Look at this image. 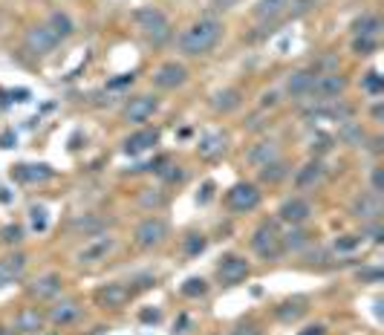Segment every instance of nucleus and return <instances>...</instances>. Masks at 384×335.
I'll return each mask as SVG.
<instances>
[{
  "label": "nucleus",
  "instance_id": "1",
  "mask_svg": "<svg viewBox=\"0 0 384 335\" xmlns=\"http://www.w3.org/2000/svg\"><path fill=\"white\" fill-rule=\"evenodd\" d=\"M220 38H223V23L217 18H199L180 35V53L191 58L208 55L220 44Z\"/></svg>",
  "mask_w": 384,
  "mask_h": 335
},
{
  "label": "nucleus",
  "instance_id": "2",
  "mask_svg": "<svg viewBox=\"0 0 384 335\" xmlns=\"http://www.w3.org/2000/svg\"><path fill=\"white\" fill-rule=\"evenodd\" d=\"M133 21H136V26L142 29V35L150 40L153 47H162V44H168L170 40V21L165 18V12H159V9H153V6H142V9H136L133 12Z\"/></svg>",
  "mask_w": 384,
  "mask_h": 335
},
{
  "label": "nucleus",
  "instance_id": "3",
  "mask_svg": "<svg viewBox=\"0 0 384 335\" xmlns=\"http://www.w3.org/2000/svg\"><path fill=\"white\" fill-rule=\"evenodd\" d=\"M251 248H254V255H258V258L275 260L280 251H283V248H280V229H278V223L263 220L258 229H254V234H251Z\"/></svg>",
  "mask_w": 384,
  "mask_h": 335
},
{
  "label": "nucleus",
  "instance_id": "4",
  "mask_svg": "<svg viewBox=\"0 0 384 335\" xmlns=\"http://www.w3.org/2000/svg\"><path fill=\"white\" fill-rule=\"evenodd\" d=\"M350 87V81L347 75H341V72H324L312 81V90H309V99L318 101V104H329L335 99L344 96V90Z\"/></svg>",
  "mask_w": 384,
  "mask_h": 335
},
{
  "label": "nucleus",
  "instance_id": "5",
  "mask_svg": "<svg viewBox=\"0 0 384 335\" xmlns=\"http://www.w3.org/2000/svg\"><path fill=\"white\" fill-rule=\"evenodd\" d=\"M260 188L254 185V182H237L226 191V205H229V212L234 214H248L254 212V208L260 205Z\"/></svg>",
  "mask_w": 384,
  "mask_h": 335
},
{
  "label": "nucleus",
  "instance_id": "6",
  "mask_svg": "<svg viewBox=\"0 0 384 335\" xmlns=\"http://www.w3.org/2000/svg\"><path fill=\"white\" fill-rule=\"evenodd\" d=\"M58 44H61V38H58L47 23H35V26H29L26 35H23V47H26V53L35 55V58L50 55Z\"/></svg>",
  "mask_w": 384,
  "mask_h": 335
},
{
  "label": "nucleus",
  "instance_id": "7",
  "mask_svg": "<svg viewBox=\"0 0 384 335\" xmlns=\"http://www.w3.org/2000/svg\"><path fill=\"white\" fill-rule=\"evenodd\" d=\"M113 251H116V237H110V234H96L93 240H87V243H84V246L75 251V263L93 266V263L107 260Z\"/></svg>",
  "mask_w": 384,
  "mask_h": 335
},
{
  "label": "nucleus",
  "instance_id": "8",
  "mask_svg": "<svg viewBox=\"0 0 384 335\" xmlns=\"http://www.w3.org/2000/svg\"><path fill=\"white\" fill-rule=\"evenodd\" d=\"M168 234H170V229H168V223H165L162 217H145V220L136 226L133 240H136L139 248H159V246L168 240Z\"/></svg>",
  "mask_w": 384,
  "mask_h": 335
},
{
  "label": "nucleus",
  "instance_id": "9",
  "mask_svg": "<svg viewBox=\"0 0 384 335\" xmlns=\"http://www.w3.org/2000/svg\"><path fill=\"white\" fill-rule=\"evenodd\" d=\"M251 275V263L243 255H226L217 263V280L223 286H237Z\"/></svg>",
  "mask_w": 384,
  "mask_h": 335
},
{
  "label": "nucleus",
  "instance_id": "10",
  "mask_svg": "<svg viewBox=\"0 0 384 335\" xmlns=\"http://www.w3.org/2000/svg\"><path fill=\"white\" fill-rule=\"evenodd\" d=\"M381 212H384V202H381V194L375 191H361L350 205V214L361 223H378Z\"/></svg>",
  "mask_w": 384,
  "mask_h": 335
},
{
  "label": "nucleus",
  "instance_id": "11",
  "mask_svg": "<svg viewBox=\"0 0 384 335\" xmlns=\"http://www.w3.org/2000/svg\"><path fill=\"white\" fill-rule=\"evenodd\" d=\"M131 298H133V289L124 286V283H104L93 295L96 307H102V309H121V307L131 304Z\"/></svg>",
  "mask_w": 384,
  "mask_h": 335
},
{
  "label": "nucleus",
  "instance_id": "12",
  "mask_svg": "<svg viewBox=\"0 0 384 335\" xmlns=\"http://www.w3.org/2000/svg\"><path fill=\"white\" fill-rule=\"evenodd\" d=\"M156 110H159V99L150 96V93H142V96H133L131 101L124 104L121 119H124V121H131V124H142V121H148Z\"/></svg>",
  "mask_w": 384,
  "mask_h": 335
},
{
  "label": "nucleus",
  "instance_id": "13",
  "mask_svg": "<svg viewBox=\"0 0 384 335\" xmlns=\"http://www.w3.org/2000/svg\"><path fill=\"white\" fill-rule=\"evenodd\" d=\"M309 217H312V205L304 197H289L278 208V220L286 226H304Z\"/></svg>",
  "mask_w": 384,
  "mask_h": 335
},
{
  "label": "nucleus",
  "instance_id": "14",
  "mask_svg": "<svg viewBox=\"0 0 384 335\" xmlns=\"http://www.w3.org/2000/svg\"><path fill=\"white\" fill-rule=\"evenodd\" d=\"M185 81H188V70L182 64H177V61H165L153 72V84L159 90H177V87H182Z\"/></svg>",
  "mask_w": 384,
  "mask_h": 335
},
{
  "label": "nucleus",
  "instance_id": "15",
  "mask_svg": "<svg viewBox=\"0 0 384 335\" xmlns=\"http://www.w3.org/2000/svg\"><path fill=\"white\" fill-rule=\"evenodd\" d=\"M61 289H64V280H61V275H38L29 286H26V292L35 298V301H53V298H58L61 295Z\"/></svg>",
  "mask_w": 384,
  "mask_h": 335
},
{
  "label": "nucleus",
  "instance_id": "16",
  "mask_svg": "<svg viewBox=\"0 0 384 335\" xmlns=\"http://www.w3.org/2000/svg\"><path fill=\"white\" fill-rule=\"evenodd\" d=\"M26 263H29V258L23 255V251H15V255L0 258V289H6L15 280H21V275L26 272Z\"/></svg>",
  "mask_w": 384,
  "mask_h": 335
},
{
  "label": "nucleus",
  "instance_id": "17",
  "mask_svg": "<svg viewBox=\"0 0 384 335\" xmlns=\"http://www.w3.org/2000/svg\"><path fill=\"white\" fill-rule=\"evenodd\" d=\"M307 312H309V301H307L304 295L286 298L283 304H278V307H275V318H278L280 324H297V321H301Z\"/></svg>",
  "mask_w": 384,
  "mask_h": 335
},
{
  "label": "nucleus",
  "instance_id": "18",
  "mask_svg": "<svg viewBox=\"0 0 384 335\" xmlns=\"http://www.w3.org/2000/svg\"><path fill=\"white\" fill-rule=\"evenodd\" d=\"M246 159H248V165H254V168H263V165L280 159V148H278L275 139H260V142H254V145L248 148Z\"/></svg>",
  "mask_w": 384,
  "mask_h": 335
},
{
  "label": "nucleus",
  "instance_id": "19",
  "mask_svg": "<svg viewBox=\"0 0 384 335\" xmlns=\"http://www.w3.org/2000/svg\"><path fill=\"white\" fill-rule=\"evenodd\" d=\"M81 304L78 301H58L55 307H50V312L44 315L50 324H55V326H70V324H75L78 318H81Z\"/></svg>",
  "mask_w": 384,
  "mask_h": 335
},
{
  "label": "nucleus",
  "instance_id": "20",
  "mask_svg": "<svg viewBox=\"0 0 384 335\" xmlns=\"http://www.w3.org/2000/svg\"><path fill=\"white\" fill-rule=\"evenodd\" d=\"M156 142H159V131H150V128H145V131H136V133H131V136H127V139L121 142V150H124L127 156H139V153L150 150Z\"/></svg>",
  "mask_w": 384,
  "mask_h": 335
},
{
  "label": "nucleus",
  "instance_id": "21",
  "mask_svg": "<svg viewBox=\"0 0 384 335\" xmlns=\"http://www.w3.org/2000/svg\"><path fill=\"white\" fill-rule=\"evenodd\" d=\"M312 81H315V72H312V70H295V72H289V78H286V93H289L292 99H309Z\"/></svg>",
  "mask_w": 384,
  "mask_h": 335
},
{
  "label": "nucleus",
  "instance_id": "22",
  "mask_svg": "<svg viewBox=\"0 0 384 335\" xmlns=\"http://www.w3.org/2000/svg\"><path fill=\"white\" fill-rule=\"evenodd\" d=\"M12 180L18 182H47L53 180V168L47 162H38V165H15L12 168Z\"/></svg>",
  "mask_w": 384,
  "mask_h": 335
},
{
  "label": "nucleus",
  "instance_id": "23",
  "mask_svg": "<svg viewBox=\"0 0 384 335\" xmlns=\"http://www.w3.org/2000/svg\"><path fill=\"white\" fill-rule=\"evenodd\" d=\"M324 174H327V168H324V162L315 156V159H309L301 171H297V177H295V185L297 188H315V185H321L324 182Z\"/></svg>",
  "mask_w": 384,
  "mask_h": 335
},
{
  "label": "nucleus",
  "instance_id": "24",
  "mask_svg": "<svg viewBox=\"0 0 384 335\" xmlns=\"http://www.w3.org/2000/svg\"><path fill=\"white\" fill-rule=\"evenodd\" d=\"M226 148H229V136L220 133V131H211V133H205V136L199 139L197 153H199L202 159H217V156L226 153Z\"/></svg>",
  "mask_w": 384,
  "mask_h": 335
},
{
  "label": "nucleus",
  "instance_id": "25",
  "mask_svg": "<svg viewBox=\"0 0 384 335\" xmlns=\"http://www.w3.org/2000/svg\"><path fill=\"white\" fill-rule=\"evenodd\" d=\"M240 104H243V93H240L237 87H226V90L214 93V99H211V110H214L217 116H229V113H234Z\"/></svg>",
  "mask_w": 384,
  "mask_h": 335
},
{
  "label": "nucleus",
  "instance_id": "26",
  "mask_svg": "<svg viewBox=\"0 0 384 335\" xmlns=\"http://www.w3.org/2000/svg\"><path fill=\"white\" fill-rule=\"evenodd\" d=\"M312 243V234L304 231L301 226H292L286 234H280V248L283 251H304Z\"/></svg>",
  "mask_w": 384,
  "mask_h": 335
},
{
  "label": "nucleus",
  "instance_id": "27",
  "mask_svg": "<svg viewBox=\"0 0 384 335\" xmlns=\"http://www.w3.org/2000/svg\"><path fill=\"white\" fill-rule=\"evenodd\" d=\"M44 315H40L38 309H23V312H18L15 315V329L18 332H23V335H29V332H38L40 326H44Z\"/></svg>",
  "mask_w": 384,
  "mask_h": 335
},
{
  "label": "nucleus",
  "instance_id": "28",
  "mask_svg": "<svg viewBox=\"0 0 384 335\" xmlns=\"http://www.w3.org/2000/svg\"><path fill=\"white\" fill-rule=\"evenodd\" d=\"M338 139L344 142V145H350V148H358V145H364V139H367V133H364V128L358 121H341V131H338Z\"/></svg>",
  "mask_w": 384,
  "mask_h": 335
},
{
  "label": "nucleus",
  "instance_id": "29",
  "mask_svg": "<svg viewBox=\"0 0 384 335\" xmlns=\"http://www.w3.org/2000/svg\"><path fill=\"white\" fill-rule=\"evenodd\" d=\"M258 171H260V182L278 185V182H283V180L289 177V165H286L283 159H275V162H269V165L258 168Z\"/></svg>",
  "mask_w": 384,
  "mask_h": 335
},
{
  "label": "nucleus",
  "instance_id": "30",
  "mask_svg": "<svg viewBox=\"0 0 384 335\" xmlns=\"http://www.w3.org/2000/svg\"><path fill=\"white\" fill-rule=\"evenodd\" d=\"M104 229V220L102 217H93V214H84L78 220L70 223V231L72 234H99Z\"/></svg>",
  "mask_w": 384,
  "mask_h": 335
},
{
  "label": "nucleus",
  "instance_id": "31",
  "mask_svg": "<svg viewBox=\"0 0 384 335\" xmlns=\"http://www.w3.org/2000/svg\"><path fill=\"white\" fill-rule=\"evenodd\" d=\"M289 4H292V0H258V6H254V15H258L260 21H272V18H278Z\"/></svg>",
  "mask_w": 384,
  "mask_h": 335
},
{
  "label": "nucleus",
  "instance_id": "32",
  "mask_svg": "<svg viewBox=\"0 0 384 335\" xmlns=\"http://www.w3.org/2000/svg\"><path fill=\"white\" fill-rule=\"evenodd\" d=\"M180 292L185 298H205L208 295V280L205 278H199V275H191V278H185L182 280V286H180Z\"/></svg>",
  "mask_w": 384,
  "mask_h": 335
},
{
  "label": "nucleus",
  "instance_id": "33",
  "mask_svg": "<svg viewBox=\"0 0 384 335\" xmlns=\"http://www.w3.org/2000/svg\"><path fill=\"white\" fill-rule=\"evenodd\" d=\"M47 26H50V29H53V32H55L61 40H64V38H70V35L75 32V23H72V18H70L67 12H53Z\"/></svg>",
  "mask_w": 384,
  "mask_h": 335
},
{
  "label": "nucleus",
  "instance_id": "34",
  "mask_svg": "<svg viewBox=\"0 0 384 335\" xmlns=\"http://www.w3.org/2000/svg\"><path fill=\"white\" fill-rule=\"evenodd\" d=\"M353 29H356V38H375L378 29H381V21H378L375 15H364V18L356 21Z\"/></svg>",
  "mask_w": 384,
  "mask_h": 335
},
{
  "label": "nucleus",
  "instance_id": "35",
  "mask_svg": "<svg viewBox=\"0 0 384 335\" xmlns=\"http://www.w3.org/2000/svg\"><path fill=\"white\" fill-rule=\"evenodd\" d=\"M205 248H208V237H205V234H197V231H194V234L185 237V255H188V258H199Z\"/></svg>",
  "mask_w": 384,
  "mask_h": 335
},
{
  "label": "nucleus",
  "instance_id": "36",
  "mask_svg": "<svg viewBox=\"0 0 384 335\" xmlns=\"http://www.w3.org/2000/svg\"><path fill=\"white\" fill-rule=\"evenodd\" d=\"M0 240H4L6 246H18V243L23 240V229H21L18 223H9V226L0 229Z\"/></svg>",
  "mask_w": 384,
  "mask_h": 335
},
{
  "label": "nucleus",
  "instance_id": "37",
  "mask_svg": "<svg viewBox=\"0 0 384 335\" xmlns=\"http://www.w3.org/2000/svg\"><path fill=\"white\" fill-rule=\"evenodd\" d=\"M231 335H263V326H260L258 321L246 318V321H237V324H234Z\"/></svg>",
  "mask_w": 384,
  "mask_h": 335
},
{
  "label": "nucleus",
  "instance_id": "38",
  "mask_svg": "<svg viewBox=\"0 0 384 335\" xmlns=\"http://www.w3.org/2000/svg\"><path fill=\"white\" fill-rule=\"evenodd\" d=\"M29 220L35 231H47V208L44 205H32L29 208Z\"/></svg>",
  "mask_w": 384,
  "mask_h": 335
},
{
  "label": "nucleus",
  "instance_id": "39",
  "mask_svg": "<svg viewBox=\"0 0 384 335\" xmlns=\"http://www.w3.org/2000/svg\"><path fill=\"white\" fill-rule=\"evenodd\" d=\"M378 50V40L375 38H356L353 40V53L356 55H373Z\"/></svg>",
  "mask_w": 384,
  "mask_h": 335
},
{
  "label": "nucleus",
  "instance_id": "40",
  "mask_svg": "<svg viewBox=\"0 0 384 335\" xmlns=\"http://www.w3.org/2000/svg\"><path fill=\"white\" fill-rule=\"evenodd\" d=\"M358 246H361V237L358 234H344V237L335 240V251H353Z\"/></svg>",
  "mask_w": 384,
  "mask_h": 335
},
{
  "label": "nucleus",
  "instance_id": "41",
  "mask_svg": "<svg viewBox=\"0 0 384 335\" xmlns=\"http://www.w3.org/2000/svg\"><path fill=\"white\" fill-rule=\"evenodd\" d=\"M364 90H367V93H373V96H378V93H381V75H378L375 70H370V72H367V78H364Z\"/></svg>",
  "mask_w": 384,
  "mask_h": 335
},
{
  "label": "nucleus",
  "instance_id": "42",
  "mask_svg": "<svg viewBox=\"0 0 384 335\" xmlns=\"http://www.w3.org/2000/svg\"><path fill=\"white\" fill-rule=\"evenodd\" d=\"M332 148V136H318V139H312V156H321V153H327Z\"/></svg>",
  "mask_w": 384,
  "mask_h": 335
},
{
  "label": "nucleus",
  "instance_id": "43",
  "mask_svg": "<svg viewBox=\"0 0 384 335\" xmlns=\"http://www.w3.org/2000/svg\"><path fill=\"white\" fill-rule=\"evenodd\" d=\"M381 278H384L381 269H361V272H358V280H361V283H381Z\"/></svg>",
  "mask_w": 384,
  "mask_h": 335
},
{
  "label": "nucleus",
  "instance_id": "44",
  "mask_svg": "<svg viewBox=\"0 0 384 335\" xmlns=\"http://www.w3.org/2000/svg\"><path fill=\"white\" fill-rule=\"evenodd\" d=\"M211 197H214V182H202V188H199V194H197V202L199 205H208L211 202Z\"/></svg>",
  "mask_w": 384,
  "mask_h": 335
},
{
  "label": "nucleus",
  "instance_id": "45",
  "mask_svg": "<svg viewBox=\"0 0 384 335\" xmlns=\"http://www.w3.org/2000/svg\"><path fill=\"white\" fill-rule=\"evenodd\" d=\"M370 182H373V191L375 194H384V171H381V168H373Z\"/></svg>",
  "mask_w": 384,
  "mask_h": 335
},
{
  "label": "nucleus",
  "instance_id": "46",
  "mask_svg": "<svg viewBox=\"0 0 384 335\" xmlns=\"http://www.w3.org/2000/svg\"><path fill=\"white\" fill-rule=\"evenodd\" d=\"M139 321H142V324H159V321H162V312H159V309H142V312H139Z\"/></svg>",
  "mask_w": 384,
  "mask_h": 335
},
{
  "label": "nucleus",
  "instance_id": "47",
  "mask_svg": "<svg viewBox=\"0 0 384 335\" xmlns=\"http://www.w3.org/2000/svg\"><path fill=\"white\" fill-rule=\"evenodd\" d=\"M297 335H327V326H324V324H315V326H307V329H301Z\"/></svg>",
  "mask_w": 384,
  "mask_h": 335
},
{
  "label": "nucleus",
  "instance_id": "48",
  "mask_svg": "<svg viewBox=\"0 0 384 335\" xmlns=\"http://www.w3.org/2000/svg\"><path fill=\"white\" fill-rule=\"evenodd\" d=\"M15 142H18V136L12 131H6L4 136H0V148H15Z\"/></svg>",
  "mask_w": 384,
  "mask_h": 335
},
{
  "label": "nucleus",
  "instance_id": "49",
  "mask_svg": "<svg viewBox=\"0 0 384 335\" xmlns=\"http://www.w3.org/2000/svg\"><path fill=\"white\" fill-rule=\"evenodd\" d=\"M131 81H133V75H121V78H113L110 81V87L116 90V87H124V84H131Z\"/></svg>",
  "mask_w": 384,
  "mask_h": 335
},
{
  "label": "nucleus",
  "instance_id": "50",
  "mask_svg": "<svg viewBox=\"0 0 384 335\" xmlns=\"http://www.w3.org/2000/svg\"><path fill=\"white\" fill-rule=\"evenodd\" d=\"M275 104H278V93H263L260 107H275Z\"/></svg>",
  "mask_w": 384,
  "mask_h": 335
},
{
  "label": "nucleus",
  "instance_id": "51",
  "mask_svg": "<svg viewBox=\"0 0 384 335\" xmlns=\"http://www.w3.org/2000/svg\"><path fill=\"white\" fill-rule=\"evenodd\" d=\"M381 234H384L381 226H378V223H370V237H373L375 243H381Z\"/></svg>",
  "mask_w": 384,
  "mask_h": 335
},
{
  "label": "nucleus",
  "instance_id": "52",
  "mask_svg": "<svg viewBox=\"0 0 384 335\" xmlns=\"http://www.w3.org/2000/svg\"><path fill=\"white\" fill-rule=\"evenodd\" d=\"M234 4H237V0H214V6H217V9H231Z\"/></svg>",
  "mask_w": 384,
  "mask_h": 335
},
{
  "label": "nucleus",
  "instance_id": "53",
  "mask_svg": "<svg viewBox=\"0 0 384 335\" xmlns=\"http://www.w3.org/2000/svg\"><path fill=\"white\" fill-rule=\"evenodd\" d=\"M185 326H188V318H185V315H182V318H180V324H177V326H174V332H185Z\"/></svg>",
  "mask_w": 384,
  "mask_h": 335
},
{
  "label": "nucleus",
  "instance_id": "54",
  "mask_svg": "<svg viewBox=\"0 0 384 335\" xmlns=\"http://www.w3.org/2000/svg\"><path fill=\"white\" fill-rule=\"evenodd\" d=\"M9 199H12V194H6V188L0 185V202H9Z\"/></svg>",
  "mask_w": 384,
  "mask_h": 335
},
{
  "label": "nucleus",
  "instance_id": "55",
  "mask_svg": "<svg viewBox=\"0 0 384 335\" xmlns=\"http://www.w3.org/2000/svg\"><path fill=\"white\" fill-rule=\"evenodd\" d=\"M214 335H223V332H214Z\"/></svg>",
  "mask_w": 384,
  "mask_h": 335
},
{
  "label": "nucleus",
  "instance_id": "56",
  "mask_svg": "<svg viewBox=\"0 0 384 335\" xmlns=\"http://www.w3.org/2000/svg\"><path fill=\"white\" fill-rule=\"evenodd\" d=\"M0 335H4V332H0Z\"/></svg>",
  "mask_w": 384,
  "mask_h": 335
}]
</instances>
